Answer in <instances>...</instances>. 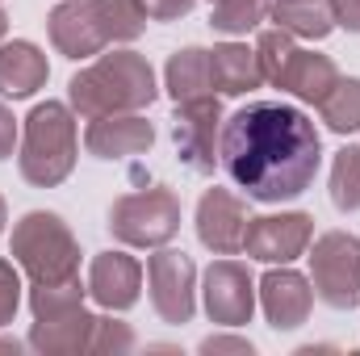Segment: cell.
Instances as JSON below:
<instances>
[{
  "mask_svg": "<svg viewBox=\"0 0 360 356\" xmlns=\"http://www.w3.org/2000/svg\"><path fill=\"white\" fill-rule=\"evenodd\" d=\"M210 4H214V0H210Z\"/></svg>",
  "mask_w": 360,
  "mask_h": 356,
  "instance_id": "obj_37",
  "label": "cell"
},
{
  "mask_svg": "<svg viewBox=\"0 0 360 356\" xmlns=\"http://www.w3.org/2000/svg\"><path fill=\"white\" fill-rule=\"evenodd\" d=\"M13 260L30 276V285L72 281L80 276V243L59 214L30 210L13 227Z\"/></svg>",
  "mask_w": 360,
  "mask_h": 356,
  "instance_id": "obj_4",
  "label": "cell"
},
{
  "mask_svg": "<svg viewBox=\"0 0 360 356\" xmlns=\"http://www.w3.org/2000/svg\"><path fill=\"white\" fill-rule=\"evenodd\" d=\"M269 8L272 0H214L210 4V30L226 34V38L252 34V30H260V21H269Z\"/></svg>",
  "mask_w": 360,
  "mask_h": 356,
  "instance_id": "obj_22",
  "label": "cell"
},
{
  "mask_svg": "<svg viewBox=\"0 0 360 356\" xmlns=\"http://www.w3.org/2000/svg\"><path fill=\"white\" fill-rule=\"evenodd\" d=\"M248 201L231 189H205L201 201H197V239L214 252V256H235L243 252V239H248Z\"/></svg>",
  "mask_w": 360,
  "mask_h": 356,
  "instance_id": "obj_11",
  "label": "cell"
},
{
  "mask_svg": "<svg viewBox=\"0 0 360 356\" xmlns=\"http://www.w3.org/2000/svg\"><path fill=\"white\" fill-rule=\"evenodd\" d=\"M147 285H151V306L164 323L184 327L197 314V265L176 248H155L147 260Z\"/></svg>",
  "mask_w": 360,
  "mask_h": 356,
  "instance_id": "obj_8",
  "label": "cell"
},
{
  "mask_svg": "<svg viewBox=\"0 0 360 356\" xmlns=\"http://www.w3.org/2000/svg\"><path fill=\"white\" fill-rule=\"evenodd\" d=\"M197 352L201 356H252L256 344L243 340V336H205V340L197 344Z\"/></svg>",
  "mask_w": 360,
  "mask_h": 356,
  "instance_id": "obj_30",
  "label": "cell"
},
{
  "mask_svg": "<svg viewBox=\"0 0 360 356\" xmlns=\"http://www.w3.org/2000/svg\"><path fill=\"white\" fill-rule=\"evenodd\" d=\"M143 289V265L126 252H101L89 268V298L101 310H130Z\"/></svg>",
  "mask_w": 360,
  "mask_h": 356,
  "instance_id": "obj_15",
  "label": "cell"
},
{
  "mask_svg": "<svg viewBox=\"0 0 360 356\" xmlns=\"http://www.w3.org/2000/svg\"><path fill=\"white\" fill-rule=\"evenodd\" d=\"M335 80H340V68L327 55H314V51H302L297 46V55H293V63L285 72L281 92H293L302 105H319L327 92L335 89Z\"/></svg>",
  "mask_w": 360,
  "mask_h": 356,
  "instance_id": "obj_20",
  "label": "cell"
},
{
  "mask_svg": "<svg viewBox=\"0 0 360 356\" xmlns=\"http://www.w3.org/2000/svg\"><path fill=\"white\" fill-rule=\"evenodd\" d=\"M155 143V126L143 113H105V117H89L84 130V147L96 160H130L151 151Z\"/></svg>",
  "mask_w": 360,
  "mask_h": 356,
  "instance_id": "obj_14",
  "label": "cell"
},
{
  "mask_svg": "<svg viewBox=\"0 0 360 356\" xmlns=\"http://www.w3.org/2000/svg\"><path fill=\"white\" fill-rule=\"evenodd\" d=\"M331 17L348 34H360V0H331Z\"/></svg>",
  "mask_w": 360,
  "mask_h": 356,
  "instance_id": "obj_33",
  "label": "cell"
},
{
  "mask_svg": "<svg viewBox=\"0 0 360 356\" xmlns=\"http://www.w3.org/2000/svg\"><path fill=\"white\" fill-rule=\"evenodd\" d=\"M293 55H297V42H293V34H285L281 25H272V30H264V34L256 38V63H260L264 84H272V89L285 84V72H289Z\"/></svg>",
  "mask_w": 360,
  "mask_h": 356,
  "instance_id": "obj_26",
  "label": "cell"
},
{
  "mask_svg": "<svg viewBox=\"0 0 360 356\" xmlns=\"http://www.w3.org/2000/svg\"><path fill=\"white\" fill-rule=\"evenodd\" d=\"M180 231V197L168 184L126 193L109 205V235L126 248H164Z\"/></svg>",
  "mask_w": 360,
  "mask_h": 356,
  "instance_id": "obj_5",
  "label": "cell"
},
{
  "mask_svg": "<svg viewBox=\"0 0 360 356\" xmlns=\"http://www.w3.org/2000/svg\"><path fill=\"white\" fill-rule=\"evenodd\" d=\"M4 222H8V210H4V197H0V231H4Z\"/></svg>",
  "mask_w": 360,
  "mask_h": 356,
  "instance_id": "obj_35",
  "label": "cell"
},
{
  "mask_svg": "<svg viewBox=\"0 0 360 356\" xmlns=\"http://www.w3.org/2000/svg\"><path fill=\"white\" fill-rule=\"evenodd\" d=\"M310 285L331 310L360 306V239L348 231H327L310 248Z\"/></svg>",
  "mask_w": 360,
  "mask_h": 356,
  "instance_id": "obj_6",
  "label": "cell"
},
{
  "mask_svg": "<svg viewBox=\"0 0 360 356\" xmlns=\"http://www.w3.org/2000/svg\"><path fill=\"white\" fill-rule=\"evenodd\" d=\"M218 134H222V101L218 96L176 101L172 143H176V160L188 172H197V177L214 172V164H218Z\"/></svg>",
  "mask_w": 360,
  "mask_h": 356,
  "instance_id": "obj_7",
  "label": "cell"
},
{
  "mask_svg": "<svg viewBox=\"0 0 360 356\" xmlns=\"http://www.w3.org/2000/svg\"><path fill=\"white\" fill-rule=\"evenodd\" d=\"M17 306H21V272L8 260H0V327L13 323Z\"/></svg>",
  "mask_w": 360,
  "mask_h": 356,
  "instance_id": "obj_29",
  "label": "cell"
},
{
  "mask_svg": "<svg viewBox=\"0 0 360 356\" xmlns=\"http://www.w3.org/2000/svg\"><path fill=\"white\" fill-rule=\"evenodd\" d=\"M319 113H323L327 130H335V134H356L360 130V80L356 76H340L335 89L319 101Z\"/></svg>",
  "mask_w": 360,
  "mask_h": 356,
  "instance_id": "obj_23",
  "label": "cell"
},
{
  "mask_svg": "<svg viewBox=\"0 0 360 356\" xmlns=\"http://www.w3.org/2000/svg\"><path fill=\"white\" fill-rule=\"evenodd\" d=\"M96 17H101V30L109 42H134L143 30H147V8L143 0H92Z\"/></svg>",
  "mask_w": 360,
  "mask_h": 356,
  "instance_id": "obj_25",
  "label": "cell"
},
{
  "mask_svg": "<svg viewBox=\"0 0 360 356\" xmlns=\"http://www.w3.org/2000/svg\"><path fill=\"white\" fill-rule=\"evenodd\" d=\"M92 323L96 314H89L84 306L72 310V314H59V319H34L30 327V348L38 356H76V352H89V340H92Z\"/></svg>",
  "mask_w": 360,
  "mask_h": 356,
  "instance_id": "obj_16",
  "label": "cell"
},
{
  "mask_svg": "<svg viewBox=\"0 0 360 356\" xmlns=\"http://www.w3.org/2000/svg\"><path fill=\"white\" fill-rule=\"evenodd\" d=\"M46 30H51L55 51L68 55V59H92L109 46L92 0H59L46 17Z\"/></svg>",
  "mask_w": 360,
  "mask_h": 356,
  "instance_id": "obj_13",
  "label": "cell"
},
{
  "mask_svg": "<svg viewBox=\"0 0 360 356\" xmlns=\"http://www.w3.org/2000/svg\"><path fill=\"white\" fill-rule=\"evenodd\" d=\"M89 285H80V276L72 281H51V285H30V314L34 319H59L84 306Z\"/></svg>",
  "mask_w": 360,
  "mask_h": 356,
  "instance_id": "obj_24",
  "label": "cell"
},
{
  "mask_svg": "<svg viewBox=\"0 0 360 356\" xmlns=\"http://www.w3.org/2000/svg\"><path fill=\"white\" fill-rule=\"evenodd\" d=\"M155 72L139 51H113L80 68L68 84V105L84 117L105 113H139L155 101Z\"/></svg>",
  "mask_w": 360,
  "mask_h": 356,
  "instance_id": "obj_2",
  "label": "cell"
},
{
  "mask_svg": "<svg viewBox=\"0 0 360 356\" xmlns=\"http://www.w3.org/2000/svg\"><path fill=\"white\" fill-rule=\"evenodd\" d=\"M21 348H30V344H21V340H0V352H21Z\"/></svg>",
  "mask_w": 360,
  "mask_h": 356,
  "instance_id": "obj_34",
  "label": "cell"
},
{
  "mask_svg": "<svg viewBox=\"0 0 360 356\" xmlns=\"http://www.w3.org/2000/svg\"><path fill=\"white\" fill-rule=\"evenodd\" d=\"M331 201L344 214H356L360 210V147L356 143H348L344 151H335V164H331Z\"/></svg>",
  "mask_w": 360,
  "mask_h": 356,
  "instance_id": "obj_27",
  "label": "cell"
},
{
  "mask_svg": "<svg viewBox=\"0 0 360 356\" xmlns=\"http://www.w3.org/2000/svg\"><path fill=\"white\" fill-rule=\"evenodd\" d=\"M210 68H214V92H222V96H243V92L264 84L260 63H256V46H243V42L214 46Z\"/></svg>",
  "mask_w": 360,
  "mask_h": 356,
  "instance_id": "obj_18",
  "label": "cell"
},
{
  "mask_svg": "<svg viewBox=\"0 0 360 356\" xmlns=\"http://www.w3.org/2000/svg\"><path fill=\"white\" fill-rule=\"evenodd\" d=\"M4 30H8V17H4V8H0V38H4Z\"/></svg>",
  "mask_w": 360,
  "mask_h": 356,
  "instance_id": "obj_36",
  "label": "cell"
},
{
  "mask_svg": "<svg viewBox=\"0 0 360 356\" xmlns=\"http://www.w3.org/2000/svg\"><path fill=\"white\" fill-rule=\"evenodd\" d=\"M256 302H260L269 327H276V331H293V327H302V323L310 319L314 285H310L302 272H293L289 265H281V268H269V272L260 276Z\"/></svg>",
  "mask_w": 360,
  "mask_h": 356,
  "instance_id": "obj_12",
  "label": "cell"
},
{
  "mask_svg": "<svg viewBox=\"0 0 360 356\" xmlns=\"http://www.w3.org/2000/svg\"><path fill=\"white\" fill-rule=\"evenodd\" d=\"M201 302L210 323L222 327H243L256 314V276L239 260H214L201 281Z\"/></svg>",
  "mask_w": 360,
  "mask_h": 356,
  "instance_id": "obj_9",
  "label": "cell"
},
{
  "mask_svg": "<svg viewBox=\"0 0 360 356\" xmlns=\"http://www.w3.org/2000/svg\"><path fill=\"white\" fill-rule=\"evenodd\" d=\"M269 17L293 38H314L323 42L331 30H335V17H331V0H272Z\"/></svg>",
  "mask_w": 360,
  "mask_h": 356,
  "instance_id": "obj_21",
  "label": "cell"
},
{
  "mask_svg": "<svg viewBox=\"0 0 360 356\" xmlns=\"http://www.w3.org/2000/svg\"><path fill=\"white\" fill-rule=\"evenodd\" d=\"M164 89L172 101H197V96H214V68H210V51L205 46H184L168 59L164 68Z\"/></svg>",
  "mask_w": 360,
  "mask_h": 356,
  "instance_id": "obj_19",
  "label": "cell"
},
{
  "mask_svg": "<svg viewBox=\"0 0 360 356\" xmlns=\"http://www.w3.org/2000/svg\"><path fill=\"white\" fill-rule=\"evenodd\" d=\"M46 76H51V63L34 42L17 38L0 46V96H13V101L34 96L46 84Z\"/></svg>",
  "mask_w": 360,
  "mask_h": 356,
  "instance_id": "obj_17",
  "label": "cell"
},
{
  "mask_svg": "<svg viewBox=\"0 0 360 356\" xmlns=\"http://www.w3.org/2000/svg\"><path fill=\"white\" fill-rule=\"evenodd\" d=\"M21 177L38 189H55L76 168V117L63 101H42L30 109L21 126V151H17Z\"/></svg>",
  "mask_w": 360,
  "mask_h": 356,
  "instance_id": "obj_3",
  "label": "cell"
},
{
  "mask_svg": "<svg viewBox=\"0 0 360 356\" xmlns=\"http://www.w3.org/2000/svg\"><path fill=\"white\" fill-rule=\"evenodd\" d=\"M218 164L252 201L281 205L314 184L323 168V139L302 109L285 101H252L222 122Z\"/></svg>",
  "mask_w": 360,
  "mask_h": 356,
  "instance_id": "obj_1",
  "label": "cell"
},
{
  "mask_svg": "<svg viewBox=\"0 0 360 356\" xmlns=\"http://www.w3.org/2000/svg\"><path fill=\"white\" fill-rule=\"evenodd\" d=\"M17 139H21V126H17V117H13V109L0 101V160H8L13 155V147H17Z\"/></svg>",
  "mask_w": 360,
  "mask_h": 356,
  "instance_id": "obj_32",
  "label": "cell"
},
{
  "mask_svg": "<svg viewBox=\"0 0 360 356\" xmlns=\"http://www.w3.org/2000/svg\"><path fill=\"white\" fill-rule=\"evenodd\" d=\"M314 235V218L302 210H281V214H260L248 222L243 252L260 265H293Z\"/></svg>",
  "mask_w": 360,
  "mask_h": 356,
  "instance_id": "obj_10",
  "label": "cell"
},
{
  "mask_svg": "<svg viewBox=\"0 0 360 356\" xmlns=\"http://www.w3.org/2000/svg\"><path fill=\"white\" fill-rule=\"evenodd\" d=\"M130 348H134V331H130V323L113 319V310H109V314H96L89 352H96V356H122V352H130Z\"/></svg>",
  "mask_w": 360,
  "mask_h": 356,
  "instance_id": "obj_28",
  "label": "cell"
},
{
  "mask_svg": "<svg viewBox=\"0 0 360 356\" xmlns=\"http://www.w3.org/2000/svg\"><path fill=\"white\" fill-rule=\"evenodd\" d=\"M193 4L197 0H143V8H147L151 21H176L184 13H193Z\"/></svg>",
  "mask_w": 360,
  "mask_h": 356,
  "instance_id": "obj_31",
  "label": "cell"
}]
</instances>
